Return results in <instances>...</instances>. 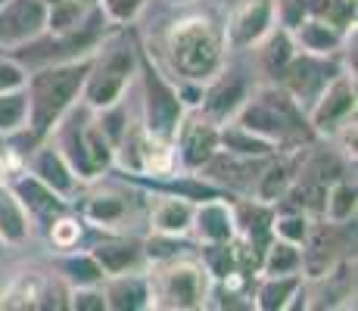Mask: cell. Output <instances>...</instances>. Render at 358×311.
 Segmentation results:
<instances>
[{
	"instance_id": "32",
	"label": "cell",
	"mask_w": 358,
	"mask_h": 311,
	"mask_svg": "<svg viewBox=\"0 0 358 311\" xmlns=\"http://www.w3.org/2000/svg\"><path fill=\"white\" fill-rule=\"evenodd\" d=\"M206 261H209V271L215 274V277H228L231 265H234L231 249L224 246V243H212L209 249H206Z\"/></svg>"
},
{
	"instance_id": "2",
	"label": "cell",
	"mask_w": 358,
	"mask_h": 311,
	"mask_svg": "<svg viewBox=\"0 0 358 311\" xmlns=\"http://www.w3.org/2000/svg\"><path fill=\"white\" fill-rule=\"evenodd\" d=\"M171 68L190 81H206L222 66V34L209 16H184L165 34Z\"/></svg>"
},
{
	"instance_id": "9",
	"label": "cell",
	"mask_w": 358,
	"mask_h": 311,
	"mask_svg": "<svg viewBox=\"0 0 358 311\" xmlns=\"http://www.w3.org/2000/svg\"><path fill=\"white\" fill-rule=\"evenodd\" d=\"M246 96H250V85H246V78H243L240 68L218 72L215 78H212L209 91L203 94V115H209L212 122L234 119L237 109L243 106Z\"/></svg>"
},
{
	"instance_id": "13",
	"label": "cell",
	"mask_w": 358,
	"mask_h": 311,
	"mask_svg": "<svg viewBox=\"0 0 358 311\" xmlns=\"http://www.w3.org/2000/svg\"><path fill=\"white\" fill-rule=\"evenodd\" d=\"M293 31H296V38H299V44L306 47L308 53H315V57H327V53L336 50L343 41L340 29H336L334 22H327V19H318V16L302 19Z\"/></svg>"
},
{
	"instance_id": "1",
	"label": "cell",
	"mask_w": 358,
	"mask_h": 311,
	"mask_svg": "<svg viewBox=\"0 0 358 311\" xmlns=\"http://www.w3.org/2000/svg\"><path fill=\"white\" fill-rule=\"evenodd\" d=\"M87 68H91V57H85L78 62L41 68L31 78H25V85H29V91H25V100H29V124H31L34 137H44L53 124L63 119V113L72 106V100L85 87Z\"/></svg>"
},
{
	"instance_id": "20",
	"label": "cell",
	"mask_w": 358,
	"mask_h": 311,
	"mask_svg": "<svg viewBox=\"0 0 358 311\" xmlns=\"http://www.w3.org/2000/svg\"><path fill=\"white\" fill-rule=\"evenodd\" d=\"M296 57V44L290 38V31L280 29V31H268V41L265 47L259 50V62L262 68H265L271 78H280L284 75V68L290 66V59Z\"/></svg>"
},
{
	"instance_id": "29",
	"label": "cell",
	"mask_w": 358,
	"mask_h": 311,
	"mask_svg": "<svg viewBox=\"0 0 358 311\" xmlns=\"http://www.w3.org/2000/svg\"><path fill=\"white\" fill-rule=\"evenodd\" d=\"M63 271L69 274V280L78 283V287H94L103 277V268L97 265L94 255H69L63 261Z\"/></svg>"
},
{
	"instance_id": "18",
	"label": "cell",
	"mask_w": 358,
	"mask_h": 311,
	"mask_svg": "<svg viewBox=\"0 0 358 311\" xmlns=\"http://www.w3.org/2000/svg\"><path fill=\"white\" fill-rule=\"evenodd\" d=\"M34 175H38V181H44L50 187L53 193H72V187H75V171L69 168L63 153H57V150L38 153V159H34Z\"/></svg>"
},
{
	"instance_id": "25",
	"label": "cell",
	"mask_w": 358,
	"mask_h": 311,
	"mask_svg": "<svg viewBox=\"0 0 358 311\" xmlns=\"http://www.w3.org/2000/svg\"><path fill=\"white\" fill-rule=\"evenodd\" d=\"M299 289V277L296 274H278V277H268L259 289V308L274 311V308H287V299Z\"/></svg>"
},
{
	"instance_id": "17",
	"label": "cell",
	"mask_w": 358,
	"mask_h": 311,
	"mask_svg": "<svg viewBox=\"0 0 358 311\" xmlns=\"http://www.w3.org/2000/svg\"><path fill=\"white\" fill-rule=\"evenodd\" d=\"M103 299H106V308H115V311L147 308L150 287H147V280H141V277H115V280H109Z\"/></svg>"
},
{
	"instance_id": "16",
	"label": "cell",
	"mask_w": 358,
	"mask_h": 311,
	"mask_svg": "<svg viewBox=\"0 0 358 311\" xmlns=\"http://www.w3.org/2000/svg\"><path fill=\"white\" fill-rule=\"evenodd\" d=\"M308 240V249L299 255V268H306L308 277H327V271L334 268V252H336V243L330 240L327 227H318V231H308L306 233Z\"/></svg>"
},
{
	"instance_id": "4",
	"label": "cell",
	"mask_w": 358,
	"mask_h": 311,
	"mask_svg": "<svg viewBox=\"0 0 358 311\" xmlns=\"http://www.w3.org/2000/svg\"><path fill=\"white\" fill-rule=\"evenodd\" d=\"M131 68H134V57H131L128 44H113L100 57H91V68H87L85 87H81L85 100L97 109L115 106L131 78Z\"/></svg>"
},
{
	"instance_id": "37",
	"label": "cell",
	"mask_w": 358,
	"mask_h": 311,
	"mask_svg": "<svg viewBox=\"0 0 358 311\" xmlns=\"http://www.w3.org/2000/svg\"><path fill=\"white\" fill-rule=\"evenodd\" d=\"M69 305L78 308V311H103V308H106V299H103V293H97V289L78 287L72 293V302H69Z\"/></svg>"
},
{
	"instance_id": "15",
	"label": "cell",
	"mask_w": 358,
	"mask_h": 311,
	"mask_svg": "<svg viewBox=\"0 0 358 311\" xmlns=\"http://www.w3.org/2000/svg\"><path fill=\"white\" fill-rule=\"evenodd\" d=\"M194 218H196V227L206 240L212 243H228L237 231V221H234V212L228 209L224 203H206L194 209Z\"/></svg>"
},
{
	"instance_id": "14",
	"label": "cell",
	"mask_w": 358,
	"mask_h": 311,
	"mask_svg": "<svg viewBox=\"0 0 358 311\" xmlns=\"http://www.w3.org/2000/svg\"><path fill=\"white\" fill-rule=\"evenodd\" d=\"M29 237L25 205L6 184H0V243H22Z\"/></svg>"
},
{
	"instance_id": "33",
	"label": "cell",
	"mask_w": 358,
	"mask_h": 311,
	"mask_svg": "<svg viewBox=\"0 0 358 311\" xmlns=\"http://www.w3.org/2000/svg\"><path fill=\"white\" fill-rule=\"evenodd\" d=\"M274 231H278L280 240L302 243V240H306V233H308V224H306V218H302V215H287V218H280L278 224H274Z\"/></svg>"
},
{
	"instance_id": "40",
	"label": "cell",
	"mask_w": 358,
	"mask_h": 311,
	"mask_svg": "<svg viewBox=\"0 0 358 311\" xmlns=\"http://www.w3.org/2000/svg\"><path fill=\"white\" fill-rule=\"evenodd\" d=\"M3 3H6V0H0V6H3Z\"/></svg>"
},
{
	"instance_id": "23",
	"label": "cell",
	"mask_w": 358,
	"mask_h": 311,
	"mask_svg": "<svg viewBox=\"0 0 358 311\" xmlns=\"http://www.w3.org/2000/svg\"><path fill=\"white\" fill-rule=\"evenodd\" d=\"M29 124V100H25V87L16 91H0V134H13V131Z\"/></svg>"
},
{
	"instance_id": "19",
	"label": "cell",
	"mask_w": 358,
	"mask_h": 311,
	"mask_svg": "<svg viewBox=\"0 0 358 311\" xmlns=\"http://www.w3.org/2000/svg\"><path fill=\"white\" fill-rule=\"evenodd\" d=\"M194 224V205L181 196H169V199H159L153 209V227L159 233H184L187 227Z\"/></svg>"
},
{
	"instance_id": "34",
	"label": "cell",
	"mask_w": 358,
	"mask_h": 311,
	"mask_svg": "<svg viewBox=\"0 0 358 311\" xmlns=\"http://www.w3.org/2000/svg\"><path fill=\"white\" fill-rule=\"evenodd\" d=\"M25 68L13 59L0 57V91H16V87H25Z\"/></svg>"
},
{
	"instance_id": "41",
	"label": "cell",
	"mask_w": 358,
	"mask_h": 311,
	"mask_svg": "<svg viewBox=\"0 0 358 311\" xmlns=\"http://www.w3.org/2000/svg\"><path fill=\"white\" fill-rule=\"evenodd\" d=\"M175 3H184V0H175Z\"/></svg>"
},
{
	"instance_id": "24",
	"label": "cell",
	"mask_w": 358,
	"mask_h": 311,
	"mask_svg": "<svg viewBox=\"0 0 358 311\" xmlns=\"http://www.w3.org/2000/svg\"><path fill=\"white\" fill-rule=\"evenodd\" d=\"M299 268V249L290 240H274L265 249V259H262V271L265 277H278V274H293Z\"/></svg>"
},
{
	"instance_id": "36",
	"label": "cell",
	"mask_w": 358,
	"mask_h": 311,
	"mask_svg": "<svg viewBox=\"0 0 358 311\" xmlns=\"http://www.w3.org/2000/svg\"><path fill=\"white\" fill-rule=\"evenodd\" d=\"M122 212H125V205L119 203V199H113V196H106V199H94L91 203V209H87V215H91L94 221H103V224H109V221H115V218H122Z\"/></svg>"
},
{
	"instance_id": "5",
	"label": "cell",
	"mask_w": 358,
	"mask_h": 311,
	"mask_svg": "<svg viewBox=\"0 0 358 311\" xmlns=\"http://www.w3.org/2000/svg\"><path fill=\"white\" fill-rule=\"evenodd\" d=\"M156 296L165 308H199L206 299V277L190 261H171L156 274Z\"/></svg>"
},
{
	"instance_id": "39",
	"label": "cell",
	"mask_w": 358,
	"mask_h": 311,
	"mask_svg": "<svg viewBox=\"0 0 358 311\" xmlns=\"http://www.w3.org/2000/svg\"><path fill=\"white\" fill-rule=\"evenodd\" d=\"M85 3H97V0H85Z\"/></svg>"
},
{
	"instance_id": "30",
	"label": "cell",
	"mask_w": 358,
	"mask_h": 311,
	"mask_svg": "<svg viewBox=\"0 0 358 311\" xmlns=\"http://www.w3.org/2000/svg\"><path fill=\"white\" fill-rule=\"evenodd\" d=\"M237 221L240 227H243L250 237H259V233H265L268 231V224H271V209L268 205H262V203H243L237 209Z\"/></svg>"
},
{
	"instance_id": "8",
	"label": "cell",
	"mask_w": 358,
	"mask_h": 311,
	"mask_svg": "<svg viewBox=\"0 0 358 311\" xmlns=\"http://www.w3.org/2000/svg\"><path fill=\"white\" fill-rule=\"evenodd\" d=\"M280 78H284V85H287L284 91L302 106V100L315 103V96L324 91L327 81L336 78V68L330 66L327 59H318L315 53H306V57H293Z\"/></svg>"
},
{
	"instance_id": "3",
	"label": "cell",
	"mask_w": 358,
	"mask_h": 311,
	"mask_svg": "<svg viewBox=\"0 0 358 311\" xmlns=\"http://www.w3.org/2000/svg\"><path fill=\"white\" fill-rule=\"evenodd\" d=\"M234 119H237L234 124H240L243 131L262 137V140L274 143V147L287 140H299L306 134L299 103L284 87H262L252 96H246Z\"/></svg>"
},
{
	"instance_id": "31",
	"label": "cell",
	"mask_w": 358,
	"mask_h": 311,
	"mask_svg": "<svg viewBox=\"0 0 358 311\" xmlns=\"http://www.w3.org/2000/svg\"><path fill=\"white\" fill-rule=\"evenodd\" d=\"M274 13H278L280 25H284L287 31H293L302 19H308V0H278Z\"/></svg>"
},
{
	"instance_id": "6",
	"label": "cell",
	"mask_w": 358,
	"mask_h": 311,
	"mask_svg": "<svg viewBox=\"0 0 358 311\" xmlns=\"http://www.w3.org/2000/svg\"><path fill=\"white\" fill-rule=\"evenodd\" d=\"M47 31V0H6L0 6V47H16Z\"/></svg>"
},
{
	"instance_id": "10",
	"label": "cell",
	"mask_w": 358,
	"mask_h": 311,
	"mask_svg": "<svg viewBox=\"0 0 358 311\" xmlns=\"http://www.w3.org/2000/svg\"><path fill=\"white\" fill-rule=\"evenodd\" d=\"M349 115H355V87L346 75H336V78L327 81L324 91L315 96L312 124L321 131L343 128L349 122Z\"/></svg>"
},
{
	"instance_id": "26",
	"label": "cell",
	"mask_w": 358,
	"mask_h": 311,
	"mask_svg": "<svg viewBox=\"0 0 358 311\" xmlns=\"http://www.w3.org/2000/svg\"><path fill=\"white\" fill-rule=\"evenodd\" d=\"M141 249L134 243H103L94 249V259L103 268V274H122L128 271V265H134Z\"/></svg>"
},
{
	"instance_id": "38",
	"label": "cell",
	"mask_w": 358,
	"mask_h": 311,
	"mask_svg": "<svg viewBox=\"0 0 358 311\" xmlns=\"http://www.w3.org/2000/svg\"><path fill=\"white\" fill-rule=\"evenodd\" d=\"M50 237H53V243L63 246V249L75 246V243H78V221H69V218L57 221V224H53V231H50Z\"/></svg>"
},
{
	"instance_id": "22",
	"label": "cell",
	"mask_w": 358,
	"mask_h": 311,
	"mask_svg": "<svg viewBox=\"0 0 358 311\" xmlns=\"http://www.w3.org/2000/svg\"><path fill=\"white\" fill-rule=\"evenodd\" d=\"M16 196L22 205H29L31 212H41V215H53V212L63 209L57 193H53L44 181H38V178H22V181L16 184Z\"/></svg>"
},
{
	"instance_id": "11",
	"label": "cell",
	"mask_w": 358,
	"mask_h": 311,
	"mask_svg": "<svg viewBox=\"0 0 358 311\" xmlns=\"http://www.w3.org/2000/svg\"><path fill=\"white\" fill-rule=\"evenodd\" d=\"M175 137H178L181 159L190 168H203V165L218 153V143H222L215 122H212L209 115H190L187 122L178 124Z\"/></svg>"
},
{
	"instance_id": "28",
	"label": "cell",
	"mask_w": 358,
	"mask_h": 311,
	"mask_svg": "<svg viewBox=\"0 0 358 311\" xmlns=\"http://www.w3.org/2000/svg\"><path fill=\"white\" fill-rule=\"evenodd\" d=\"M290 175H293V168L284 162L268 165V171L259 178V199L262 203H274L278 196H284L287 187H290Z\"/></svg>"
},
{
	"instance_id": "7",
	"label": "cell",
	"mask_w": 358,
	"mask_h": 311,
	"mask_svg": "<svg viewBox=\"0 0 358 311\" xmlns=\"http://www.w3.org/2000/svg\"><path fill=\"white\" fill-rule=\"evenodd\" d=\"M143 85H147V128L159 140H171L181 124V100L169 85L159 78V72L147 68L143 72Z\"/></svg>"
},
{
	"instance_id": "27",
	"label": "cell",
	"mask_w": 358,
	"mask_h": 311,
	"mask_svg": "<svg viewBox=\"0 0 358 311\" xmlns=\"http://www.w3.org/2000/svg\"><path fill=\"white\" fill-rule=\"evenodd\" d=\"M324 215L334 224H343L355 215V187L346 181H336L330 190L324 193Z\"/></svg>"
},
{
	"instance_id": "21",
	"label": "cell",
	"mask_w": 358,
	"mask_h": 311,
	"mask_svg": "<svg viewBox=\"0 0 358 311\" xmlns=\"http://www.w3.org/2000/svg\"><path fill=\"white\" fill-rule=\"evenodd\" d=\"M87 6L85 0H50L47 3V31L53 34H72L87 22Z\"/></svg>"
},
{
	"instance_id": "12",
	"label": "cell",
	"mask_w": 358,
	"mask_h": 311,
	"mask_svg": "<svg viewBox=\"0 0 358 311\" xmlns=\"http://www.w3.org/2000/svg\"><path fill=\"white\" fill-rule=\"evenodd\" d=\"M274 0H243L228 22V41L234 47H250L271 31Z\"/></svg>"
},
{
	"instance_id": "35",
	"label": "cell",
	"mask_w": 358,
	"mask_h": 311,
	"mask_svg": "<svg viewBox=\"0 0 358 311\" xmlns=\"http://www.w3.org/2000/svg\"><path fill=\"white\" fill-rule=\"evenodd\" d=\"M141 6H143V0H103L106 16L115 19V22H131L141 13Z\"/></svg>"
}]
</instances>
